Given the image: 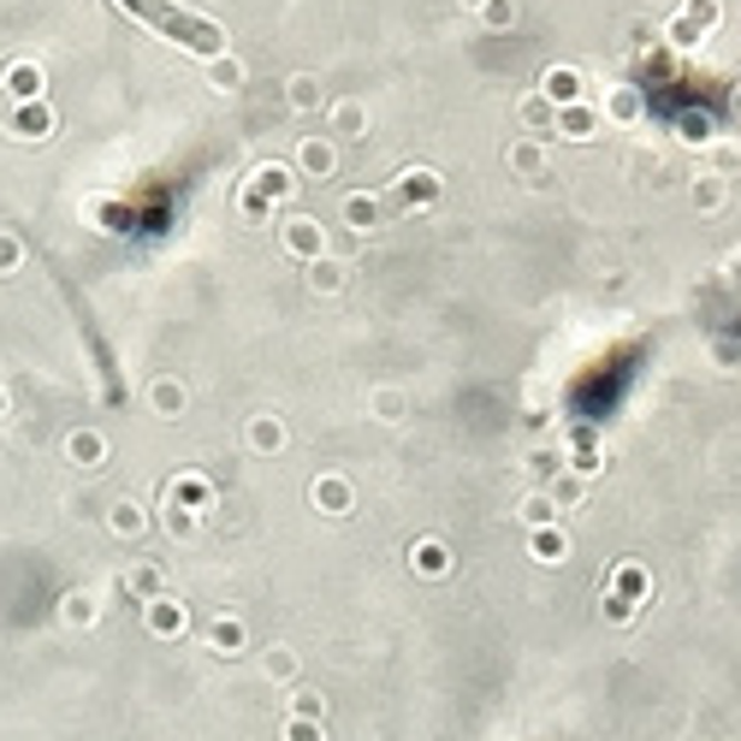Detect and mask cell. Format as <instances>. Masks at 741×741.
<instances>
[{
	"instance_id": "cell-4",
	"label": "cell",
	"mask_w": 741,
	"mask_h": 741,
	"mask_svg": "<svg viewBox=\"0 0 741 741\" xmlns=\"http://www.w3.org/2000/svg\"><path fill=\"white\" fill-rule=\"evenodd\" d=\"M214 647H237V623H214Z\"/></svg>"
},
{
	"instance_id": "cell-3",
	"label": "cell",
	"mask_w": 741,
	"mask_h": 741,
	"mask_svg": "<svg viewBox=\"0 0 741 741\" xmlns=\"http://www.w3.org/2000/svg\"><path fill=\"white\" fill-rule=\"evenodd\" d=\"M422 570H427V576H434V570L445 576V551H434V546H427V551H422Z\"/></svg>"
},
{
	"instance_id": "cell-2",
	"label": "cell",
	"mask_w": 741,
	"mask_h": 741,
	"mask_svg": "<svg viewBox=\"0 0 741 741\" xmlns=\"http://www.w3.org/2000/svg\"><path fill=\"white\" fill-rule=\"evenodd\" d=\"M285 741H321V730H315V723H297V718H291V730H285Z\"/></svg>"
},
{
	"instance_id": "cell-1",
	"label": "cell",
	"mask_w": 741,
	"mask_h": 741,
	"mask_svg": "<svg viewBox=\"0 0 741 741\" xmlns=\"http://www.w3.org/2000/svg\"><path fill=\"white\" fill-rule=\"evenodd\" d=\"M149 623L161 629V635H179V623H184V617H179V606H154V611H149Z\"/></svg>"
}]
</instances>
